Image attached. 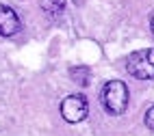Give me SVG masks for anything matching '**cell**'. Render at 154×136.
<instances>
[{"mask_svg":"<svg viewBox=\"0 0 154 136\" xmlns=\"http://www.w3.org/2000/svg\"><path fill=\"white\" fill-rule=\"evenodd\" d=\"M100 102L109 114H122L128 108V87L122 80H109L102 87Z\"/></svg>","mask_w":154,"mask_h":136,"instance_id":"obj_1","label":"cell"},{"mask_svg":"<svg viewBox=\"0 0 154 136\" xmlns=\"http://www.w3.org/2000/svg\"><path fill=\"white\" fill-rule=\"evenodd\" d=\"M126 71L137 80H152L154 78V48L132 52L126 58Z\"/></svg>","mask_w":154,"mask_h":136,"instance_id":"obj_2","label":"cell"},{"mask_svg":"<svg viewBox=\"0 0 154 136\" xmlns=\"http://www.w3.org/2000/svg\"><path fill=\"white\" fill-rule=\"evenodd\" d=\"M89 112V104L85 95H67L61 102V117L67 123H80Z\"/></svg>","mask_w":154,"mask_h":136,"instance_id":"obj_3","label":"cell"},{"mask_svg":"<svg viewBox=\"0 0 154 136\" xmlns=\"http://www.w3.org/2000/svg\"><path fill=\"white\" fill-rule=\"evenodd\" d=\"M20 28H22V22H20L17 13L11 7L0 4V35L2 37H13V35L20 33Z\"/></svg>","mask_w":154,"mask_h":136,"instance_id":"obj_4","label":"cell"},{"mask_svg":"<svg viewBox=\"0 0 154 136\" xmlns=\"http://www.w3.org/2000/svg\"><path fill=\"white\" fill-rule=\"evenodd\" d=\"M42 11L48 15V17H61L65 11V0H42Z\"/></svg>","mask_w":154,"mask_h":136,"instance_id":"obj_5","label":"cell"},{"mask_svg":"<svg viewBox=\"0 0 154 136\" xmlns=\"http://www.w3.org/2000/svg\"><path fill=\"white\" fill-rule=\"evenodd\" d=\"M69 76H72L74 82H78L80 87H87L89 80H91V69H87V67H72Z\"/></svg>","mask_w":154,"mask_h":136,"instance_id":"obj_6","label":"cell"},{"mask_svg":"<svg viewBox=\"0 0 154 136\" xmlns=\"http://www.w3.org/2000/svg\"><path fill=\"white\" fill-rule=\"evenodd\" d=\"M146 125L154 132V106H150V108H148V112H146Z\"/></svg>","mask_w":154,"mask_h":136,"instance_id":"obj_7","label":"cell"},{"mask_svg":"<svg viewBox=\"0 0 154 136\" xmlns=\"http://www.w3.org/2000/svg\"><path fill=\"white\" fill-rule=\"evenodd\" d=\"M150 28H152V35H154V11L150 13Z\"/></svg>","mask_w":154,"mask_h":136,"instance_id":"obj_8","label":"cell"},{"mask_svg":"<svg viewBox=\"0 0 154 136\" xmlns=\"http://www.w3.org/2000/svg\"><path fill=\"white\" fill-rule=\"evenodd\" d=\"M78 2H83V0H78Z\"/></svg>","mask_w":154,"mask_h":136,"instance_id":"obj_9","label":"cell"}]
</instances>
